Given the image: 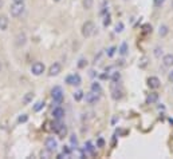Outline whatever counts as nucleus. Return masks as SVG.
I'll use <instances>...</instances> for the list:
<instances>
[{
  "label": "nucleus",
  "mask_w": 173,
  "mask_h": 159,
  "mask_svg": "<svg viewBox=\"0 0 173 159\" xmlns=\"http://www.w3.org/2000/svg\"><path fill=\"white\" fill-rule=\"evenodd\" d=\"M115 84L117 83H113V87H112V98L114 100H120L122 98V90H120Z\"/></svg>",
  "instance_id": "obj_11"
},
{
  "label": "nucleus",
  "mask_w": 173,
  "mask_h": 159,
  "mask_svg": "<svg viewBox=\"0 0 173 159\" xmlns=\"http://www.w3.org/2000/svg\"><path fill=\"white\" fill-rule=\"evenodd\" d=\"M103 146H105V140L102 138H99L98 139V147H103Z\"/></svg>",
  "instance_id": "obj_34"
},
{
  "label": "nucleus",
  "mask_w": 173,
  "mask_h": 159,
  "mask_svg": "<svg viewBox=\"0 0 173 159\" xmlns=\"http://www.w3.org/2000/svg\"><path fill=\"white\" fill-rule=\"evenodd\" d=\"M43 106H44L43 102H38V103L34 106V111H36V112H38V111H40L42 108H43Z\"/></svg>",
  "instance_id": "obj_25"
},
{
  "label": "nucleus",
  "mask_w": 173,
  "mask_h": 159,
  "mask_svg": "<svg viewBox=\"0 0 173 159\" xmlns=\"http://www.w3.org/2000/svg\"><path fill=\"white\" fill-rule=\"evenodd\" d=\"M168 34H169V27H168L167 24L160 26V28H159V35L160 36H161V38H165Z\"/></svg>",
  "instance_id": "obj_17"
},
{
  "label": "nucleus",
  "mask_w": 173,
  "mask_h": 159,
  "mask_svg": "<svg viewBox=\"0 0 173 159\" xmlns=\"http://www.w3.org/2000/svg\"><path fill=\"white\" fill-rule=\"evenodd\" d=\"M26 40H27V36L24 32H20V34L16 36V46H24L26 44Z\"/></svg>",
  "instance_id": "obj_16"
},
{
  "label": "nucleus",
  "mask_w": 173,
  "mask_h": 159,
  "mask_svg": "<svg viewBox=\"0 0 173 159\" xmlns=\"http://www.w3.org/2000/svg\"><path fill=\"white\" fill-rule=\"evenodd\" d=\"M164 3H165V0H153V4H154V7H157V8H160Z\"/></svg>",
  "instance_id": "obj_27"
},
{
  "label": "nucleus",
  "mask_w": 173,
  "mask_h": 159,
  "mask_svg": "<svg viewBox=\"0 0 173 159\" xmlns=\"http://www.w3.org/2000/svg\"><path fill=\"white\" fill-rule=\"evenodd\" d=\"M172 8H173V0H172Z\"/></svg>",
  "instance_id": "obj_41"
},
{
  "label": "nucleus",
  "mask_w": 173,
  "mask_h": 159,
  "mask_svg": "<svg viewBox=\"0 0 173 159\" xmlns=\"http://www.w3.org/2000/svg\"><path fill=\"white\" fill-rule=\"evenodd\" d=\"M73 96H74V99H75L76 102H79V100H82V99L85 98V94H83V91L78 90V91H75V92L73 94Z\"/></svg>",
  "instance_id": "obj_19"
},
{
  "label": "nucleus",
  "mask_w": 173,
  "mask_h": 159,
  "mask_svg": "<svg viewBox=\"0 0 173 159\" xmlns=\"http://www.w3.org/2000/svg\"><path fill=\"white\" fill-rule=\"evenodd\" d=\"M62 153L65 154V155H70V154H71L70 147H68V146H65V147H63V151H62Z\"/></svg>",
  "instance_id": "obj_31"
},
{
  "label": "nucleus",
  "mask_w": 173,
  "mask_h": 159,
  "mask_svg": "<svg viewBox=\"0 0 173 159\" xmlns=\"http://www.w3.org/2000/svg\"><path fill=\"white\" fill-rule=\"evenodd\" d=\"M159 94L157 92H150V94H148V96H146V104H154V103H157L159 102Z\"/></svg>",
  "instance_id": "obj_13"
},
{
  "label": "nucleus",
  "mask_w": 173,
  "mask_h": 159,
  "mask_svg": "<svg viewBox=\"0 0 173 159\" xmlns=\"http://www.w3.org/2000/svg\"><path fill=\"white\" fill-rule=\"evenodd\" d=\"M115 49H117V47H114V46L110 47V48L107 49V56H110V58H112V56L115 54Z\"/></svg>",
  "instance_id": "obj_26"
},
{
  "label": "nucleus",
  "mask_w": 173,
  "mask_h": 159,
  "mask_svg": "<svg viewBox=\"0 0 173 159\" xmlns=\"http://www.w3.org/2000/svg\"><path fill=\"white\" fill-rule=\"evenodd\" d=\"M168 80H169L170 83H173V69L170 71L169 74H168Z\"/></svg>",
  "instance_id": "obj_35"
},
{
  "label": "nucleus",
  "mask_w": 173,
  "mask_h": 159,
  "mask_svg": "<svg viewBox=\"0 0 173 159\" xmlns=\"http://www.w3.org/2000/svg\"><path fill=\"white\" fill-rule=\"evenodd\" d=\"M120 79H121V74L118 72H113V76H112V80H113V83H118L120 82Z\"/></svg>",
  "instance_id": "obj_23"
},
{
  "label": "nucleus",
  "mask_w": 173,
  "mask_h": 159,
  "mask_svg": "<svg viewBox=\"0 0 173 159\" xmlns=\"http://www.w3.org/2000/svg\"><path fill=\"white\" fill-rule=\"evenodd\" d=\"M53 131L55 134H58L59 138H65V136L67 135V127H66V125H63L61 120H56L53 125Z\"/></svg>",
  "instance_id": "obj_2"
},
{
  "label": "nucleus",
  "mask_w": 173,
  "mask_h": 159,
  "mask_svg": "<svg viewBox=\"0 0 173 159\" xmlns=\"http://www.w3.org/2000/svg\"><path fill=\"white\" fill-rule=\"evenodd\" d=\"M27 120H28V116L27 115H22V116H19V119H18L19 123H24V122H27Z\"/></svg>",
  "instance_id": "obj_29"
},
{
  "label": "nucleus",
  "mask_w": 173,
  "mask_h": 159,
  "mask_svg": "<svg viewBox=\"0 0 173 159\" xmlns=\"http://www.w3.org/2000/svg\"><path fill=\"white\" fill-rule=\"evenodd\" d=\"M86 64H87V60H85V59H81L79 63H78V67H79V68H83Z\"/></svg>",
  "instance_id": "obj_32"
},
{
  "label": "nucleus",
  "mask_w": 173,
  "mask_h": 159,
  "mask_svg": "<svg viewBox=\"0 0 173 159\" xmlns=\"http://www.w3.org/2000/svg\"><path fill=\"white\" fill-rule=\"evenodd\" d=\"M82 36L83 38H90L91 35H94V32H95V24L93 23L91 20L89 21H85L82 26Z\"/></svg>",
  "instance_id": "obj_1"
},
{
  "label": "nucleus",
  "mask_w": 173,
  "mask_h": 159,
  "mask_svg": "<svg viewBox=\"0 0 173 159\" xmlns=\"http://www.w3.org/2000/svg\"><path fill=\"white\" fill-rule=\"evenodd\" d=\"M66 83L70 84V86H79L82 83V79L78 74H73V75H68L66 78Z\"/></svg>",
  "instance_id": "obj_6"
},
{
  "label": "nucleus",
  "mask_w": 173,
  "mask_h": 159,
  "mask_svg": "<svg viewBox=\"0 0 173 159\" xmlns=\"http://www.w3.org/2000/svg\"><path fill=\"white\" fill-rule=\"evenodd\" d=\"M31 72L35 76H39L44 72V64L40 63V62H35V63L31 66Z\"/></svg>",
  "instance_id": "obj_5"
},
{
  "label": "nucleus",
  "mask_w": 173,
  "mask_h": 159,
  "mask_svg": "<svg viewBox=\"0 0 173 159\" xmlns=\"http://www.w3.org/2000/svg\"><path fill=\"white\" fill-rule=\"evenodd\" d=\"M51 96H53V100L55 102V103H62V100H63V90H62V87L59 86H55L51 90Z\"/></svg>",
  "instance_id": "obj_4"
},
{
  "label": "nucleus",
  "mask_w": 173,
  "mask_h": 159,
  "mask_svg": "<svg viewBox=\"0 0 173 159\" xmlns=\"http://www.w3.org/2000/svg\"><path fill=\"white\" fill-rule=\"evenodd\" d=\"M70 140H71V143H73V145H75V146H76V143H78V140H76L75 135H71V136H70Z\"/></svg>",
  "instance_id": "obj_33"
},
{
  "label": "nucleus",
  "mask_w": 173,
  "mask_h": 159,
  "mask_svg": "<svg viewBox=\"0 0 173 159\" xmlns=\"http://www.w3.org/2000/svg\"><path fill=\"white\" fill-rule=\"evenodd\" d=\"M86 146H87V147H86V148H87V151H89V153H90V154H93V153H94L93 143H91V142H87V143H86Z\"/></svg>",
  "instance_id": "obj_28"
},
{
  "label": "nucleus",
  "mask_w": 173,
  "mask_h": 159,
  "mask_svg": "<svg viewBox=\"0 0 173 159\" xmlns=\"http://www.w3.org/2000/svg\"><path fill=\"white\" fill-rule=\"evenodd\" d=\"M8 17L6 16V15H0V29L1 31H6L7 28H8Z\"/></svg>",
  "instance_id": "obj_15"
},
{
  "label": "nucleus",
  "mask_w": 173,
  "mask_h": 159,
  "mask_svg": "<svg viewBox=\"0 0 173 159\" xmlns=\"http://www.w3.org/2000/svg\"><path fill=\"white\" fill-rule=\"evenodd\" d=\"M160 51H162V49H160V48H156V56H160Z\"/></svg>",
  "instance_id": "obj_36"
},
{
  "label": "nucleus",
  "mask_w": 173,
  "mask_h": 159,
  "mask_svg": "<svg viewBox=\"0 0 173 159\" xmlns=\"http://www.w3.org/2000/svg\"><path fill=\"white\" fill-rule=\"evenodd\" d=\"M118 51H120V54H121L122 56H125V55L128 54V51H129V49H128V44H126V43H122Z\"/></svg>",
  "instance_id": "obj_21"
},
{
  "label": "nucleus",
  "mask_w": 173,
  "mask_h": 159,
  "mask_svg": "<svg viewBox=\"0 0 173 159\" xmlns=\"http://www.w3.org/2000/svg\"><path fill=\"white\" fill-rule=\"evenodd\" d=\"M172 91H173V87H172Z\"/></svg>",
  "instance_id": "obj_42"
},
{
  "label": "nucleus",
  "mask_w": 173,
  "mask_h": 159,
  "mask_svg": "<svg viewBox=\"0 0 173 159\" xmlns=\"http://www.w3.org/2000/svg\"><path fill=\"white\" fill-rule=\"evenodd\" d=\"M24 0H14V3H23Z\"/></svg>",
  "instance_id": "obj_37"
},
{
  "label": "nucleus",
  "mask_w": 173,
  "mask_h": 159,
  "mask_svg": "<svg viewBox=\"0 0 173 159\" xmlns=\"http://www.w3.org/2000/svg\"><path fill=\"white\" fill-rule=\"evenodd\" d=\"M54 1H61V0H54Z\"/></svg>",
  "instance_id": "obj_40"
},
{
  "label": "nucleus",
  "mask_w": 173,
  "mask_h": 159,
  "mask_svg": "<svg viewBox=\"0 0 173 159\" xmlns=\"http://www.w3.org/2000/svg\"><path fill=\"white\" fill-rule=\"evenodd\" d=\"M24 8H26V7H24L23 3H14L11 6V8H9V11H11V15L14 17H19L23 15Z\"/></svg>",
  "instance_id": "obj_3"
},
{
  "label": "nucleus",
  "mask_w": 173,
  "mask_h": 159,
  "mask_svg": "<svg viewBox=\"0 0 173 159\" xmlns=\"http://www.w3.org/2000/svg\"><path fill=\"white\" fill-rule=\"evenodd\" d=\"M34 99V92H27L23 98V104H28L30 102H32Z\"/></svg>",
  "instance_id": "obj_20"
},
{
  "label": "nucleus",
  "mask_w": 173,
  "mask_h": 159,
  "mask_svg": "<svg viewBox=\"0 0 173 159\" xmlns=\"http://www.w3.org/2000/svg\"><path fill=\"white\" fill-rule=\"evenodd\" d=\"M53 116H54V119H56V120H61V119L65 116V110L58 106V107H55L53 110Z\"/></svg>",
  "instance_id": "obj_12"
},
{
  "label": "nucleus",
  "mask_w": 173,
  "mask_h": 159,
  "mask_svg": "<svg viewBox=\"0 0 173 159\" xmlns=\"http://www.w3.org/2000/svg\"><path fill=\"white\" fill-rule=\"evenodd\" d=\"M0 71H1V63H0Z\"/></svg>",
  "instance_id": "obj_39"
},
{
  "label": "nucleus",
  "mask_w": 173,
  "mask_h": 159,
  "mask_svg": "<svg viewBox=\"0 0 173 159\" xmlns=\"http://www.w3.org/2000/svg\"><path fill=\"white\" fill-rule=\"evenodd\" d=\"M160 86H161V82H160V79L157 78V76H150V78L148 79V87H149V88L157 90Z\"/></svg>",
  "instance_id": "obj_9"
},
{
  "label": "nucleus",
  "mask_w": 173,
  "mask_h": 159,
  "mask_svg": "<svg viewBox=\"0 0 173 159\" xmlns=\"http://www.w3.org/2000/svg\"><path fill=\"white\" fill-rule=\"evenodd\" d=\"M123 31V24L122 23H118L115 26V32H122Z\"/></svg>",
  "instance_id": "obj_30"
},
{
  "label": "nucleus",
  "mask_w": 173,
  "mask_h": 159,
  "mask_svg": "<svg viewBox=\"0 0 173 159\" xmlns=\"http://www.w3.org/2000/svg\"><path fill=\"white\" fill-rule=\"evenodd\" d=\"M93 4H94V0H83V7L86 9H91L93 8Z\"/></svg>",
  "instance_id": "obj_22"
},
{
  "label": "nucleus",
  "mask_w": 173,
  "mask_h": 159,
  "mask_svg": "<svg viewBox=\"0 0 173 159\" xmlns=\"http://www.w3.org/2000/svg\"><path fill=\"white\" fill-rule=\"evenodd\" d=\"M85 98H86V103L91 104V106H93V104H95L98 100H99V95H98V94H95V92H93V91L86 92Z\"/></svg>",
  "instance_id": "obj_7"
},
{
  "label": "nucleus",
  "mask_w": 173,
  "mask_h": 159,
  "mask_svg": "<svg viewBox=\"0 0 173 159\" xmlns=\"http://www.w3.org/2000/svg\"><path fill=\"white\" fill-rule=\"evenodd\" d=\"M44 146H46L47 151L53 153V151H55L56 147H58V142H56L54 138H47V139H46V143H44Z\"/></svg>",
  "instance_id": "obj_8"
},
{
  "label": "nucleus",
  "mask_w": 173,
  "mask_h": 159,
  "mask_svg": "<svg viewBox=\"0 0 173 159\" xmlns=\"http://www.w3.org/2000/svg\"><path fill=\"white\" fill-rule=\"evenodd\" d=\"M3 6V0H0V7Z\"/></svg>",
  "instance_id": "obj_38"
},
{
  "label": "nucleus",
  "mask_w": 173,
  "mask_h": 159,
  "mask_svg": "<svg viewBox=\"0 0 173 159\" xmlns=\"http://www.w3.org/2000/svg\"><path fill=\"white\" fill-rule=\"evenodd\" d=\"M162 64L165 67H173V54H167L162 58Z\"/></svg>",
  "instance_id": "obj_14"
},
{
  "label": "nucleus",
  "mask_w": 173,
  "mask_h": 159,
  "mask_svg": "<svg viewBox=\"0 0 173 159\" xmlns=\"http://www.w3.org/2000/svg\"><path fill=\"white\" fill-rule=\"evenodd\" d=\"M62 71V66L59 63L51 64V67L48 68V76H56Z\"/></svg>",
  "instance_id": "obj_10"
},
{
  "label": "nucleus",
  "mask_w": 173,
  "mask_h": 159,
  "mask_svg": "<svg viewBox=\"0 0 173 159\" xmlns=\"http://www.w3.org/2000/svg\"><path fill=\"white\" fill-rule=\"evenodd\" d=\"M110 23H112V19H110V15L106 14L105 19H103V27H109L110 26Z\"/></svg>",
  "instance_id": "obj_24"
},
{
  "label": "nucleus",
  "mask_w": 173,
  "mask_h": 159,
  "mask_svg": "<svg viewBox=\"0 0 173 159\" xmlns=\"http://www.w3.org/2000/svg\"><path fill=\"white\" fill-rule=\"evenodd\" d=\"M91 91L98 94V95H101L102 94V87H101V84L98 82H94V83H91Z\"/></svg>",
  "instance_id": "obj_18"
}]
</instances>
